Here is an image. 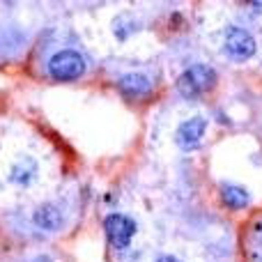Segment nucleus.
<instances>
[{"label":"nucleus","instance_id":"obj_2","mask_svg":"<svg viewBox=\"0 0 262 262\" xmlns=\"http://www.w3.org/2000/svg\"><path fill=\"white\" fill-rule=\"evenodd\" d=\"M216 83V74L212 67L207 64H193V67L184 69L177 78V92H180L184 99H195L198 95H203L205 90Z\"/></svg>","mask_w":262,"mask_h":262},{"label":"nucleus","instance_id":"obj_4","mask_svg":"<svg viewBox=\"0 0 262 262\" xmlns=\"http://www.w3.org/2000/svg\"><path fill=\"white\" fill-rule=\"evenodd\" d=\"M223 49L228 55L235 60H249L255 53V39L249 30L239 26H230L226 30V39H223Z\"/></svg>","mask_w":262,"mask_h":262},{"label":"nucleus","instance_id":"obj_1","mask_svg":"<svg viewBox=\"0 0 262 262\" xmlns=\"http://www.w3.org/2000/svg\"><path fill=\"white\" fill-rule=\"evenodd\" d=\"M85 67H88L85 58L74 49H64V51L53 53V58H51L49 64H46L49 76L53 78V81H60V83L81 78L83 74H85Z\"/></svg>","mask_w":262,"mask_h":262},{"label":"nucleus","instance_id":"obj_6","mask_svg":"<svg viewBox=\"0 0 262 262\" xmlns=\"http://www.w3.org/2000/svg\"><path fill=\"white\" fill-rule=\"evenodd\" d=\"M32 221H35L37 228L46 232H58L60 228L64 226V214H62V207H58L55 203H44L35 209L32 214Z\"/></svg>","mask_w":262,"mask_h":262},{"label":"nucleus","instance_id":"obj_11","mask_svg":"<svg viewBox=\"0 0 262 262\" xmlns=\"http://www.w3.org/2000/svg\"><path fill=\"white\" fill-rule=\"evenodd\" d=\"M35 262H53V260H51V258H37Z\"/></svg>","mask_w":262,"mask_h":262},{"label":"nucleus","instance_id":"obj_5","mask_svg":"<svg viewBox=\"0 0 262 262\" xmlns=\"http://www.w3.org/2000/svg\"><path fill=\"white\" fill-rule=\"evenodd\" d=\"M205 131H207V120L195 115V118L186 120V122H182L180 127H177L175 143L180 145L182 149H195L200 145V140H203Z\"/></svg>","mask_w":262,"mask_h":262},{"label":"nucleus","instance_id":"obj_9","mask_svg":"<svg viewBox=\"0 0 262 262\" xmlns=\"http://www.w3.org/2000/svg\"><path fill=\"white\" fill-rule=\"evenodd\" d=\"M221 198L230 209H242L249 205V191L242 189L237 184H223L221 186Z\"/></svg>","mask_w":262,"mask_h":262},{"label":"nucleus","instance_id":"obj_10","mask_svg":"<svg viewBox=\"0 0 262 262\" xmlns=\"http://www.w3.org/2000/svg\"><path fill=\"white\" fill-rule=\"evenodd\" d=\"M159 262H182V260L172 258V255H163V258H159Z\"/></svg>","mask_w":262,"mask_h":262},{"label":"nucleus","instance_id":"obj_7","mask_svg":"<svg viewBox=\"0 0 262 262\" xmlns=\"http://www.w3.org/2000/svg\"><path fill=\"white\" fill-rule=\"evenodd\" d=\"M118 90L122 92L124 97L136 99V97L147 95V92L152 90V83H149V78L145 76V74H124L118 81Z\"/></svg>","mask_w":262,"mask_h":262},{"label":"nucleus","instance_id":"obj_3","mask_svg":"<svg viewBox=\"0 0 262 262\" xmlns=\"http://www.w3.org/2000/svg\"><path fill=\"white\" fill-rule=\"evenodd\" d=\"M104 230L113 249H127L136 235V223L124 214H108L104 221Z\"/></svg>","mask_w":262,"mask_h":262},{"label":"nucleus","instance_id":"obj_8","mask_svg":"<svg viewBox=\"0 0 262 262\" xmlns=\"http://www.w3.org/2000/svg\"><path fill=\"white\" fill-rule=\"evenodd\" d=\"M35 175H37V163H35V159L23 157V159H18V161L12 166L9 180L16 182V184H28V182H30Z\"/></svg>","mask_w":262,"mask_h":262}]
</instances>
